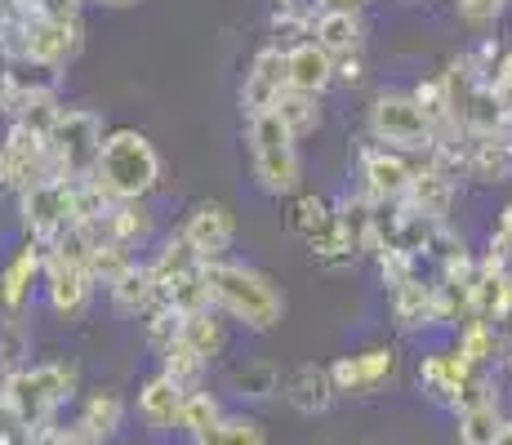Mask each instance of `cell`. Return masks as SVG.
<instances>
[{
	"instance_id": "1",
	"label": "cell",
	"mask_w": 512,
	"mask_h": 445,
	"mask_svg": "<svg viewBox=\"0 0 512 445\" xmlns=\"http://www.w3.org/2000/svg\"><path fill=\"white\" fill-rule=\"evenodd\" d=\"M205 290H210V308L223 312L250 334H268L285 316V294L268 272L236 259L205 263Z\"/></svg>"
},
{
	"instance_id": "2",
	"label": "cell",
	"mask_w": 512,
	"mask_h": 445,
	"mask_svg": "<svg viewBox=\"0 0 512 445\" xmlns=\"http://www.w3.org/2000/svg\"><path fill=\"white\" fill-rule=\"evenodd\" d=\"M245 147H250V170L254 183L268 196H294L303 187V165H299V138L285 130L277 112H254L245 116Z\"/></svg>"
},
{
	"instance_id": "3",
	"label": "cell",
	"mask_w": 512,
	"mask_h": 445,
	"mask_svg": "<svg viewBox=\"0 0 512 445\" xmlns=\"http://www.w3.org/2000/svg\"><path fill=\"white\" fill-rule=\"evenodd\" d=\"M94 178L116 201H143L161 183V156H156L152 138L139 130H107Z\"/></svg>"
},
{
	"instance_id": "4",
	"label": "cell",
	"mask_w": 512,
	"mask_h": 445,
	"mask_svg": "<svg viewBox=\"0 0 512 445\" xmlns=\"http://www.w3.org/2000/svg\"><path fill=\"white\" fill-rule=\"evenodd\" d=\"M366 130L374 143L397 147V152L419 156V161H428L432 147H437V125L423 112L415 89H383V94H374L366 112Z\"/></svg>"
},
{
	"instance_id": "5",
	"label": "cell",
	"mask_w": 512,
	"mask_h": 445,
	"mask_svg": "<svg viewBox=\"0 0 512 445\" xmlns=\"http://www.w3.org/2000/svg\"><path fill=\"white\" fill-rule=\"evenodd\" d=\"M76 392V365L72 361H41L23 365L5 379V410L23 423L27 432L45 428L49 414Z\"/></svg>"
},
{
	"instance_id": "6",
	"label": "cell",
	"mask_w": 512,
	"mask_h": 445,
	"mask_svg": "<svg viewBox=\"0 0 512 445\" xmlns=\"http://www.w3.org/2000/svg\"><path fill=\"white\" fill-rule=\"evenodd\" d=\"M103 116L90 107H63L58 121L49 125V161L58 178H90L103 156Z\"/></svg>"
},
{
	"instance_id": "7",
	"label": "cell",
	"mask_w": 512,
	"mask_h": 445,
	"mask_svg": "<svg viewBox=\"0 0 512 445\" xmlns=\"http://www.w3.org/2000/svg\"><path fill=\"white\" fill-rule=\"evenodd\" d=\"M81 214V178H41L27 192H18V219H23V232L36 236V241H54L63 227L76 223Z\"/></svg>"
},
{
	"instance_id": "8",
	"label": "cell",
	"mask_w": 512,
	"mask_h": 445,
	"mask_svg": "<svg viewBox=\"0 0 512 445\" xmlns=\"http://www.w3.org/2000/svg\"><path fill=\"white\" fill-rule=\"evenodd\" d=\"M419 174V156H406L397 147H383V143H370L361 147L357 156V192L374 205H397L401 196L410 192Z\"/></svg>"
},
{
	"instance_id": "9",
	"label": "cell",
	"mask_w": 512,
	"mask_h": 445,
	"mask_svg": "<svg viewBox=\"0 0 512 445\" xmlns=\"http://www.w3.org/2000/svg\"><path fill=\"white\" fill-rule=\"evenodd\" d=\"M45 303H49V312L58 316V321H81L85 308H90V299H94V272H90V263H81V259H67V254H58V250H49L45 254Z\"/></svg>"
},
{
	"instance_id": "10",
	"label": "cell",
	"mask_w": 512,
	"mask_h": 445,
	"mask_svg": "<svg viewBox=\"0 0 512 445\" xmlns=\"http://www.w3.org/2000/svg\"><path fill=\"white\" fill-rule=\"evenodd\" d=\"M0 152L9 161V187L27 192L41 178H54V161H49V134L32 130L23 121H9L5 138H0Z\"/></svg>"
},
{
	"instance_id": "11",
	"label": "cell",
	"mask_w": 512,
	"mask_h": 445,
	"mask_svg": "<svg viewBox=\"0 0 512 445\" xmlns=\"http://www.w3.org/2000/svg\"><path fill=\"white\" fill-rule=\"evenodd\" d=\"M330 374L339 397H374V392L388 388L401 374V361H397V348H366L357 356H339L330 365Z\"/></svg>"
},
{
	"instance_id": "12",
	"label": "cell",
	"mask_w": 512,
	"mask_h": 445,
	"mask_svg": "<svg viewBox=\"0 0 512 445\" xmlns=\"http://www.w3.org/2000/svg\"><path fill=\"white\" fill-rule=\"evenodd\" d=\"M45 254H49V245L27 236L5 259V267H0V312L5 316H23V308L32 303L36 281H45Z\"/></svg>"
},
{
	"instance_id": "13",
	"label": "cell",
	"mask_w": 512,
	"mask_h": 445,
	"mask_svg": "<svg viewBox=\"0 0 512 445\" xmlns=\"http://www.w3.org/2000/svg\"><path fill=\"white\" fill-rule=\"evenodd\" d=\"M477 374H481V365H472L459 348L432 352V356H423V361H419V388L428 392L432 401L459 410V401L468 397V388L477 383Z\"/></svg>"
},
{
	"instance_id": "14",
	"label": "cell",
	"mask_w": 512,
	"mask_h": 445,
	"mask_svg": "<svg viewBox=\"0 0 512 445\" xmlns=\"http://www.w3.org/2000/svg\"><path fill=\"white\" fill-rule=\"evenodd\" d=\"M85 36H81V18H49L36 14L23 32V49L18 54L27 58H41L49 67H67L76 54H81Z\"/></svg>"
},
{
	"instance_id": "15",
	"label": "cell",
	"mask_w": 512,
	"mask_h": 445,
	"mask_svg": "<svg viewBox=\"0 0 512 445\" xmlns=\"http://www.w3.org/2000/svg\"><path fill=\"white\" fill-rule=\"evenodd\" d=\"M179 232L192 241V250L201 254L205 263L228 259V250L236 241V214L223 201H196L192 210H187V219H183Z\"/></svg>"
},
{
	"instance_id": "16",
	"label": "cell",
	"mask_w": 512,
	"mask_h": 445,
	"mask_svg": "<svg viewBox=\"0 0 512 445\" xmlns=\"http://www.w3.org/2000/svg\"><path fill=\"white\" fill-rule=\"evenodd\" d=\"M455 201H459V178L450 170H441L437 161H419L415 183H410V192L401 196L406 210H415V214H423V219H432V223H450Z\"/></svg>"
},
{
	"instance_id": "17",
	"label": "cell",
	"mask_w": 512,
	"mask_h": 445,
	"mask_svg": "<svg viewBox=\"0 0 512 445\" xmlns=\"http://www.w3.org/2000/svg\"><path fill=\"white\" fill-rule=\"evenodd\" d=\"M285 49L277 45H263L259 54L250 58V72L241 81V112L254 116V112H268V107L281 103L285 94Z\"/></svg>"
},
{
	"instance_id": "18",
	"label": "cell",
	"mask_w": 512,
	"mask_h": 445,
	"mask_svg": "<svg viewBox=\"0 0 512 445\" xmlns=\"http://www.w3.org/2000/svg\"><path fill=\"white\" fill-rule=\"evenodd\" d=\"M281 397L290 410H299V414H326L334 397H339V388H334V374H330V365H317V361H303V365H294V370H285V379H281Z\"/></svg>"
},
{
	"instance_id": "19",
	"label": "cell",
	"mask_w": 512,
	"mask_h": 445,
	"mask_svg": "<svg viewBox=\"0 0 512 445\" xmlns=\"http://www.w3.org/2000/svg\"><path fill=\"white\" fill-rule=\"evenodd\" d=\"M183 401H187L183 383H174L165 370H156L152 379L139 388V401H134V410H139V419L152 432H174V428H179V419H183Z\"/></svg>"
},
{
	"instance_id": "20",
	"label": "cell",
	"mask_w": 512,
	"mask_h": 445,
	"mask_svg": "<svg viewBox=\"0 0 512 445\" xmlns=\"http://www.w3.org/2000/svg\"><path fill=\"white\" fill-rule=\"evenodd\" d=\"M285 85L299 94H326L334 85V58L317 41H303L294 49H285Z\"/></svg>"
},
{
	"instance_id": "21",
	"label": "cell",
	"mask_w": 512,
	"mask_h": 445,
	"mask_svg": "<svg viewBox=\"0 0 512 445\" xmlns=\"http://www.w3.org/2000/svg\"><path fill=\"white\" fill-rule=\"evenodd\" d=\"M388 299H392V316H397L401 330H428V325H441L437 281H423V276H410L406 285L388 290Z\"/></svg>"
},
{
	"instance_id": "22",
	"label": "cell",
	"mask_w": 512,
	"mask_h": 445,
	"mask_svg": "<svg viewBox=\"0 0 512 445\" xmlns=\"http://www.w3.org/2000/svg\"><path fill=\"white\" fill-rule=\"evenodd\" d=\"M107 294H112V308L121 316H147L161 303V276L152 263H134L130 272L107 285Z\"/></svg>"
},
{
	"instance_id": "23",
	"label": "cell",
	"mask_w": 512,
	"mask_h": 445,
	"mask_svg": "<svg viewBox=\"0 0 512 445\" xmlns=\"http://www.w3.org/2000/svg\"><path fill=\"white\" fill-rule=\"evenodd\" d=\"M312 41L326 49L330 58L366 54V27H361V14H343V9H321V14L312 18Z\"/></svg>"
},
{
	"instance_id": "24",
	"label": "cell",
	"mask_w": 512,
	"mask_h": 445,
	"mask_svg": "<svg viewBox=\"0 0 512 445\" xmlns=\"http://www.w3.org/2000/svg\"><path fill=\"white\" fill-rule=\"evenodd\" d=\"M103 232L112 236V241L130 245V250H143V245L156 236V219L143 201H116L112 210L103 214Z\"/></svg>"
},
{
	"instance_id": "25",
	"label": "cell",
	"mask_w": 512,
	"mask_h": 445,
	"mask_svg": "<svg viewBox=\"0 0 512 445\" xmlns=\"http://www.w3.org/2000/svg\"><path fill=\"white\" fill-rule=\"evenodd\" d=\"M285 201H290V210H285V223H290V232L299 236V241L312 245L334 223V201H326L321 192H308V187H299V192L285 196Z\"/></svg>"
},
{
	"instance_id": "26",
	"label": "cell",
	"mask_w": 512,
	"mask_h": 445,
	"mask_svg": "<svg viewBox=\"0 0 512 445\" xmlns=\"http://www.w3.org/2000/svg\"><path fill=\"white\" fill-rule=\"evenodd\" d=\"M58 76H63V67H49V63H41V58L14 54L9 58V98L58 94Z\"/></svg>"
},
{
	"instance_id": "27",
	"label": "cell",
	"mask_w": 512,
	"mask_h": 445,
	"mask_svg": "<svg viewBox=\"0 0 512 445\" xmlns=\"http://www.w3.org/2000/svg\"><path fill=\"white\" fill-rule=\"evenodd\" d=\"M281 379L285 374L272 361H245L228 370V392L245 401H268V397H281Z\"/></svg>"
},
{
	"instance_id": "28",
	"label": "cell",
	"mask_w": 512,
	"mask_h": 445,
	"mask_svg": "<svg viewBox=\"0 0 512 445\" xmlns=\"http://www.w3.org/2000/svg\"><path fill=\"white\" fill-rule=\"evenodd\" d=\"M121 419H125V401H121V392H112V388H98L85 397L81 405V428L90 432L94 441H107L116 428H121Z\"/></svg>"
},
{
	"instance_id": "29",
	"label": "cell",
	"mask_w": 512,
	"mask_h": 445,
	"mask_svg": "<svg viewBox=\"0 0 512 445\" xmlns=\"http://www.w3.org/2000/svg\"><path fill=\"white\" fill-rule=\"evenodd\" d=\"M183 339L192 343V348L201 352L205 361H214V356H223V348H228V330H223V312H214V308L183 312Z\"/></svg>"
},
{
	"instance_id": "30",
	"label": "cell",
	"mask_w": 512,
	"mask_h": 445,
	"mask_svg": "<svg viewBox=\"0 0 512 445\" xmlns=\"http://www.w3.org/2000/svg\"><path fill=\"white\" fill-rule=\"evenodd\" d=\"M192 445H268V428L254 414H223L214 428L196 432Z\"/></svg>"
},
{
	"instance_id": "31",
	"label": "cell",
	"mask_w": 512,
	"mask_h": 445,
	"mask_svg": "<svg viewBox=\"0 0 512 445\" xmlns=\"http://www.w3.org/2000/svg\"><path fill=\"white\" fill-rule=\"evenodd\" d=\"M455 348L468 356L472 365H490V361H504V339H499V330L490 321H481V316H472L455 330Z\"/></svg>"
},
{
	"instance_id": "32",
	"label": "cell",
	"mask_w": 512,
	"mask_h": 445,
	"mask_svg": "<svg viewBox=\"0 0 512 445\" xmlns=\"http://www.w3.org/2000/svg\"><path fill=\"white\" fill-rule=\"evenodd\" d=\"M272 112L285 121V130L294 138H308L321 130V98L317 94H299V89H285L281 103L272 107Z\"/></svg>"
},
{
	"instance_id": "33",
	"label": "cell",
	"mask_w": 512,
	"mask_h": 445,
	"mask_svg": "<svg viewBox=\"0 0 512 445\" xmlns=\"http://www.w3.org/2000/svg\"><path fill=\"white\" fill-rule=\"evenodd\" d=\"M161 370L170 374L174 383H183V388H196V379H201V370H205V356L179 334L170 348H161Z\"/></svg>"
},
{
	"instance_id": "34",
	"label": "cell",
	"mask_w": 512,
	"mask_h": 445,
	"mask_svg": "<svg viewBox=\"0 0 512 445\" xmlns=\"http://www.w3.org/2000/svg\"><path fill=\"white\" fill-rule=\"evenodd\" d=\"M223 419V405L214 392H201V388H187V401H183V419H179V432L196 437V432L214 428Z\"/></svg>"
},
{
	"instance_id": "35",
	"label": "cell",
	"mask_w": 512,
	"mask_h": 445,
	"mask_svg": "<svg viewBox=\"0 0 512 445\" xmlns=\"http://www.w3.org/2000/svg\"><path fill=\"white\" fill-rule=\"evenodd\" d=\"M143 334H147V343H152L156 352L170 348V343L183 334V312H179V308H170V303L161 299L152 312L143 316Z\"/></svg>"
},
{
	"instance_id": "36",
	"label": "cell",
	"mask_w": 512,
	"mask_h": 445,
	"mask_svg": "<svg viewBox=\"0 0 512 445\" xmlns=\"http://www.w3.org/2000/svg\"><path fill=\"white\" fill-rule=\"evenodd\" d=\"M361 81H366V54L334 58V85H343V89H357Z\"/></svg>"
},
{
	"instance_id": "37",
	"label": "cell",
	"mask_w": 512,
	"mask_h": 445,
	"mask_svg": "<svg viewBox=\"0 0 512 445\" xmlns=\"http://www.w3.org/2000/svg\"><path fill=\"white\" fill-rule=\"evenodd\" d=\"M490 89H495L499 107H504V112L512 116V49H504V58H499L495 76H490Z\"/></svg>"
},
{
	"instance_id": "38",
	"label": "cell",
	"mask_w": 512,
	"mask_h": 445,
	"mask_svg": "<svg viewBox=\"0 0 512 445\" xmlns=\"http://www.w3.org/2000/svg\"><path fill=\"white\" fill-rule=\"evenodd\" d=\"M9 187V161H5V152H0V192Z\"/></svg>"
},
{
	"instance_id": "39",
	"label": "cell",
	"mask_w": 512,
	"mask_h": 445,
	"mask_svg": "<svg viewBox=\"0 0 512 445\" xmlns=\"http://www.w3.org/2000/svg\"><path fill=\"white\" fill-rule=\"evenodd\" d=\"M98 5H112V9H130V5H139V0H98Z\"/></svg>"
},
{
	"instance_id": "40",
	"label": "cell",
	"mask_w": 512,
	"mask_h": 445,
	"mask_svg": "<svg viewBox=\"0 0 512 445\" xmlns=\"http://www.w3.org/2000/svg\"><path fill=\"white\" fill-rule=\"evenodd\" d=\"M495 445H512V419H508V428L499 432V441H495Z\"/></svg>"
},
{
	"instance_id": "41",
	"label": "cell",
	"mask_w": 512,
	"mask_h": 445,
	"mask_svg": "<svg viewBox=\"0 0 512 445\" xmlns=\"http://www.w3.org/2000/svg\"><path fill=\"white\" fill-rule=\"evenodd\" d=\"M504 138H508V143H512V116H508V121H504Z\"/></svg>"
}]
</instances>
